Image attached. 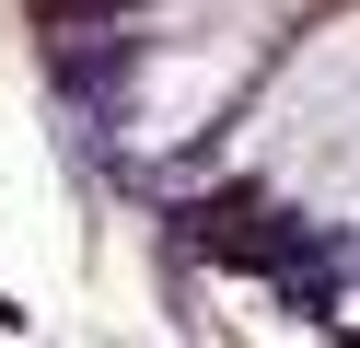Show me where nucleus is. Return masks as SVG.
I'll return each instance as SVG.
<instances>
[{
  "instance_id": "2",
  "label": "nucleus",
  "mask_w": 360,
  "mask_h": 348,
  "mask_svg": "<svg viewBox=\"0 0 360 348\" xmlns=\"http://www.w3.org/2000/svg\"><path fill=\"white\" fill-rule=\"evenodd\" d=\"M244 70H256V12H210V23H186V35H163L151 70H140V139H198V116H210Z\"/></svg>"
},
{
  "instance_id": "1",
  "label": "nucleus",
  "mask_w": 360,
  "mask_h": 348,
  "mask_svg": "<svg viewBox=\"0 0 360 348\" xmlns=\"http://www.w3.org/2000/svg\"><path fill=\"white\" fill-rule=\"evenodd\" d=\"M256 162L290 198H326V209L360 198V12H337L279 70V93L256 105Z\"/></svg>"
}]
</instances>
